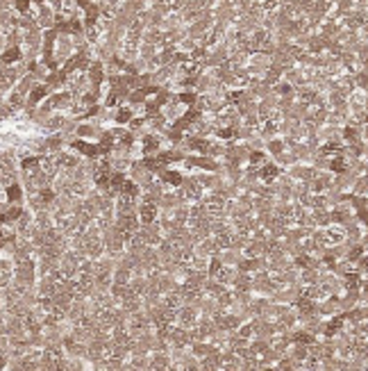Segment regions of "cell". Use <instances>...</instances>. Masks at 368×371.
I'll use <instances>...</instances> for the list:
<instances>
[{
  "mask_svg": "<svg viewBox=\"0 0 368 371\" xmlns=\"http://www.w3.org/2000/svg\"><path fill=\"white\" fill-rule=\"evenodd\" d=\"M152 214H155V210H152V207H143V219H146V221H150Z\"/></svg>",
  "mask_w": 368,
  "mask_h": 371,
  "instance_id": "6da1fadb",
  "label": "cell"
},
{
  "mask_svg": "<svg viewBox=\"0 0 368 371\" xmlns=\"http://www.w3.org/2000/svg\"><path fill=\"white\" fill-rule=\"evenodd\" d=\"M130 118V112L127 109H121V114H118V121H127Z\"/></svg>",
  "mask_w": 368,
  "mask_h": 371,
  "instance_id": "7a4b0ae2",
  "label": "cell"
},
{
  "mask_svg": "<svg viewBox=\"0 0 368 371\" xmlns=\"http://www.w3.org/2000/svg\"><path fill=\"white\" fill-rule=\"evenodd\" d=\"M18 196V189H9V198H16Z\"/></svg>",
  "mask_w": 368,
  "mask_h": 371,
  "instance_id": "3957f363",
  "label": "cell"
}]
</instances>
